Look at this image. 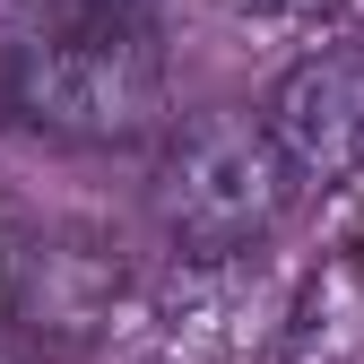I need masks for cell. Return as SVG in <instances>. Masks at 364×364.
I'll list each match as a JSON object with an SVG mask.
<instances>
[{
    "label": "cell",
    "instance_id": "obj_4",
    "mask_svg": "<svg viewBox=\"0 0 364 364\" xmlns=\"http://www.w3.org/2000/svg\"><path fill=\"white\" fill-rule=\"evenodd\" d=\"M260 122H269V139H278V156L295 165L304 191L355 182L364 173V53L338 43V53L295 61L278 87H269Z\"/></svg>",
    "mask_w": 364,
    "mask_h": 364
},
{
    "label": "cell",
    "instance_id": "obj_1",
    "mask_svg": "<svg viewBox=\"0 0 364 364\" xmlns=\"http://www.w3.org/2000/svg\"><path fill=\"white\" fill-rule=\"evenodd\" d=\"M0 105L70 148H139L173 130L156 26H18Z\"/></svg>",
    "mask_w": 364,
    "mask_h": 364
},
{
    "label": "cell",
    "instance_id": "obj_6",
    "mask_svg": "<svg viewBox=\"0 0 364 364\" xmlns=\"http://www.w3.org/2000/svg\"><path fill=\"white\" fill-rule=\"evenodd\" d=\"M0 364H18V355H9V347H0Z\"/></svg>",
    "mask_w": 364,
    "mask_h": 364
},
{
    "label": "cell",
    "instance_id": "obj_2",
    "mask_svg": "<svg viewBox=\"0 0 364 364\" xmlns=\"http://www.w3.org/2000/svg\"><path fill=\"white\" fill-rule=\"evenodd\" d=\"M295 165L278 156L269 122L252 113H191L165 130L148 208L182 260H243L287 225L295 208Z\"/></svg>",
    "mask_w": 364,
    "mask_h": 364
},
{
    "label": "cell",
    "instance_id": "obj_3",
    "mask_svg": "<svg viewBox=\"0 0 364 364\" xmlns=\"http://www.w3.org/2000/svg\"><path fill=\"white\" fill-rule=\"evenodd\" d=\"M130 269L105 235L87 225H9L0 235V330L43 347V355H78L113 330Z\"/></svg>",
    "mask_w": 364,
    "mask_h": 364
},
{
    "label": "cell",
    "instance_id": "obj_5",
    "mask_svg": "<svg viewBox=\"0 0 364 364\" xmlns=\"http://www.w3.org/2000/svg\"><path fill=\"white\" fill-rule=\"evenodd\" d=\"M243 9H278V18H330V9H347V0H243Z\"/></svg>",
    "mask_w": 364,
    "mask_h": 364
}]
</instances>
